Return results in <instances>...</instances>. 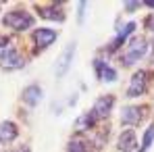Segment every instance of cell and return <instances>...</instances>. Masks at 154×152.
<instances>
[{
  "label": "cell",
  "mask_w": 154,
  "mask_h": 152,
  "mask_svg": "<svg viewBox=\"0 0 154 152\" xmlns=\"http://www.w3.org/2000/svg\"><path fill=\"white\" fill-rule=\"evenodd\" d=\"M54 40H56V31L54 29L42 27V29H35L33 31V42H35L38 48H48Z\"/></svg>",
  "instance_id": "5"
},
{
  "label": "cell",
  "mask_w": 154,
  "mask_h": 152,
  "mask_svg": "<svg viewBox=\"0 0 154 152\" xmlns=\"http://www.w3.org/2000/svg\"><path fill=\"white\" fill-rule=\"evenodd\" d=\"M94 121H96V117H94V113H88V115H83V117H79L75 121V127L77 129H85V127L94 125Z\"/></svg>",
  "instance_id": "17"
},
{
  "label": "cell",
  "mask_w": 154,
  "mask_h": 152,
  "mask_svg": "<svg viewBox=\"0 0 154 152\" xmlns=\"http://www.w3.org/2000/svg\"><path fill=\"white\" fill-rule=\"evenodd\" d=\"M148 25H150V29H152V31H154V17H152V19H150V23H148Z\"/></svg>",
  "instance_id": "19"
},
{
  "label": "cell",
  "mask_w": 154,
  "mask_h": 152,
  "mask_svg": "<svg viewBox=\"0 0 154 152\" xmlns=\"http://www.w3.org/2000/svg\"><path fill=\"white\" fill-rule=\"evenodd\" d=\"M117 148L121 152H133L137 148V140H135V131H133V129H125V131L119 135Z\"/></svg>",
  "instance_id": "7"
},
{
  "label": "cell",
  "mask_w": 154,
  "mask_h": 152,
  "mask_svg": "<svg viewBox=\"0 0 154 152\" xmlns=\"http://www.w3.org/2000/svg\"><path fill=\"white\" fill-rule=\"evenodd\" d=\"M67 150L69 152H90V144H88L85 140L77 138V140H71V142H69Z\"/></svg>",
  "instance_id": "15"
},
{
  "label": "cell",
  "mask_w": 154,
  "mask_h": 152,
  "mask_svg": "<svg viewBox=\"0 0 154 152\" xmlns=\"http://www.w3.org/2000/svg\"><path fill=\"white\" fill-rule=\"evenodd\" d=\"M146 52H148V42H146L144 38H133L127 44V54L123 56V63H125V65H131V63L140 60Z\"/></svg>",
  "instance_id": "2"
},
{
  "label": "cell",
  "mask_w": 154,
  "mask_h": 152,
  "mask_svg": "<svg viewBox=\"0 0 154 152\" xmlns=\"http://www.w3.org/2000/svg\"><path fill=\"white\" fill-rule=\"evenodd\" d=\"M112 104H115V98L112 96H102V98H98L96 104H94V108H92V113L96 115V117H108L110 115V110H112Z\"/></svg>",
  "instance_id": "9"
},
{
  "label": "cell",
  "mask_w": 154,
  "mask_h": 152,
  "mask_svg": "<svg viewBox=\"0 0 154 152\" xmlns=\"http://www.w3.org/2000/svg\"><path fill=\"white\" fill-rule=\"evenodd\" d=\"M4 25H8L11 29H15V31H25L27 27L33 25V17L23 13V11H15V13L4 15Z\"/></svg>",
  "instance_id": "1"
},
{
  "label": "cell",
  "mask_w": 154,
  "mask_h": 152,
  "mask_svg": "<svg viewBox=\"0 0 154 152\" xmlns=\"http://www.w3.org/2000/svg\"><path fill=\"white\" fill-rule=\"evenodd\" d=\"M42 17L44 19H52V21H63L65 19V15H63V11L54 4V6H44L42 8Z\"/></svg>",
  "instance_id": "14"
},
{
  "label": "cell",
  "mask_w": 154,
  "mask_h": 152,
  "mask_svg": "<svg viewBox=\"0 0 154 152\" xmlns=\"http://www.w3.org/2000/svg\"><path fill=\"white\" fill-rule=\"evenodd\" d=\"M133 29H135V23H133V21H129L127 25H123V27H121V31L117 33L115 42H112V46H110V50H117V48H119V46H121V44H123V42L127 40L129 36L133 33Z\"/></svg>",
  "instance_id": "13"
},
{
  "label": "cell",
  "mask_w": 154,
  "mask_h": 152,
  "mask_svg": "<svg viewBox=\"0 0 154 152\" xmlns=\"http://www.w3.org/2000/svg\"><path fill=\"white\" fill-rule=\"evenodd\" d=\"M94 69H96V73H98V79L104 81V83H112V81H117V71L110 67V65H106L104 60H94Z\"/></svg>",
  "instance_id": "6"
},
{
  "label": "cell",
  "mask_w": 154,
  "mask_h": 152,
  "mask_svg": "<svg viewBox=\"0 0 154 152\" xmlns=\"http://www.w3.org/2000/svg\"><path fill=\"white\" fill-rule=\"evenodd\" d=\"M146 6H150V8H154V2H144Z\"/></svg>",
  "instance_id": "20"
},
{
  "label": "cell",
  "mask_w": 154,
  "mask_h": 152,
  "mask_svg": "<svg viewBox=\"0 0 154 152\" xmlns=\"http://www.w3.org/2000/svg\"><path fill=\"white\" fill-rule=\"evenodd\" d=\"M144 90H146V73L137 71L135 75L131 77V83H129V88H127V96L129 98H135V96L144 94Z\"/></svg>",
  "instance_id": "8"
},
{
  "label": "cell",
  "mask_w": 154,
  "mask_h": 152,
  "mask_svg": "<svg viewBox=\"0 0 154 152\" xmlns=\"http://www.w3.org/2000/svg\"><path fill=\"white\" fill-rule=\"evenodd\" d=\"M154 142V125H150L148 129H146V133H144V140H142V148H140V152H146L150 146H152Z\"/></svg>",
  "instance_id": "16"
},
{
  "label": "cell",
  "mask_w": 154,
  "mask_h": 152,
  "mask_svg": "<svg viewBox=\"0 0 154 152\" xmlns=\"http://www.w3.org/2000/svg\"><path fill=\"white\" fill-rule=\"evenodd\" d=\"M0 65H2L4 69H21V67L25 65V60H23V56L17 52V48L6 46V48H2V52H0Z\"/></svg>",
  "instance_id": "3"
},
{
  "label": "cell",
  "mask_w": 154,
  "mask_h": 152,
  "mask_svg": "<svg viewBox=\"0 0 154 152\" xmlns=\"http://www.w3.org/2000/svg\"><path fill=\"white\" fill-rule=\"evenodd\" d=\"M121 121L125 125H137L142 121V108L140 106H125L121 110Z\"/></svg>",
  "instance_id": "10"
},
{
  "label": "cell",
  "mask_w": 154,
  "mask_h": 152,
  "mask_svg": "<svg viewBox=\"0 0 154 152\" xmlns=\"http://www.w3.org/2000/svg\"><path fill=\"white\" fill-rule=\"evenodd\" d=\"M144 2H125V8L127 11H135V8H140Z\"/></svg>",
  "instance_id": "18"
},
{
  "label": "cell",
  "mask_w": 154,
  "mask_h": 152,
  "mask_svg": "<svg viewBox=\"0 0 154 152\" xmlns=\"http://www.w3.org/2000/svg\"><path fill=\"white\" fill-rule=\"evenodd\" d=\"M42 88L40 85H29L25 92H23V100L29 104V106H35V104H40V100H42Z\"/></svg>",
  "instance_id": "12"
},
{
  "label": "cell",
  "mask_w": 154,
  "mask_h": 152,
  "mask_svg": "<svg viewBox=\"0 0 154 152\" xmlns=\"http://www.w3.org/2000/svg\"><path fill=\"white\" fill-rule=\"evenodd\" d=\"M17 138V125L11 121L0 123V144H11Z\"/></svg>",
  "instance_id": "11"
},
{
  "label": "cell",
  "mask_w": 154,
  "mask_h": 152,
  "mask_svg": "<svg viewBox=\"0 0 154 152\" xmlns=\"http://www.w3.org/2000/svg\"><path fill=\"white\" fill-rule=\"evenodd\" d=\"M73 56H75V42H71L67 48H65V52L58 56V65H56V77H63L67 71H69V67H71V63H73Z\"/></svg>",
  "instance_id": "4"
}]
</instances>
